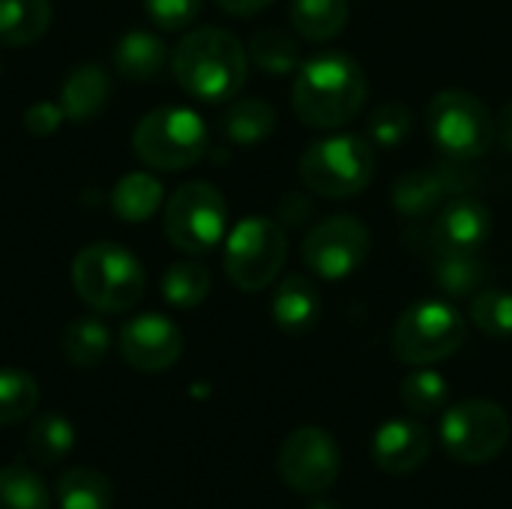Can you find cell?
<instances>
[{
	"label": "cell",
	"mask_w": 512,
	"mask_h": 509,
	"mask_svg": "<svg viewBox=\"0 0 512 509\" xmlns=\"http://www.w3.org/2000/svg\"><path fill=\"white\" fill-rule=\"evenodd\" d=\"M366 96L369 81L363 66L336 48L303 60L291 87L294 114L309 129H336L351 123L363 111Z\"/></svg>",
	"instance_id": "1"
},
{
	"label": "cell",
	"mask_w": 512,
	"mask_h": 509,
	"mask_svg": "<svg viewBox=\"0 0 512 509\" xmlns=\"http://www.w3.org/2000/svg\"><path fill=\"white\" fill-rule=\"evenodd\" d=\"M249 54L243 42L219 27L186 33L171 51V72L183 93L201 102L234 99L246 81Z\"/></svg>",
	"instance_id": "2"
},
{
	"label": "cell",
	"mask_w": 512,
	"mask_h": 509,
	"mask_svg": "<svg viewBox=\"0 0 512 509\" xmlns=\"http://www.w3.org/2000/svg\"><path fill=\"white\" fill-rule=\"evenodd\" d=\"M72 288L93 312H129L144 297V267L129 249L99 240L75 255Z\"/></svg>",
	"instance_id": "3"
},
{
	"label": "cell",
	"mask_w": 512,
	"mask_h": 509,
	"mask_svg": "<svg viewBox=\"0 0 512 509\" xmlns=\"http://www.w3.org/2000/svg\"><path fill=\"white\" fill-rule=\"evenodd\" d=\"M375 150L369 138L360 135H333L315 141L300 156V180L309 192L339 201L354 198L372 183Z\"/></svg>",
	"instance_id": "4"
},
{
	"label": "cell",
	"mask_w": 512,
	"mask_h": 509,
	"mask_svg": "<svg viewBox=\"0 0 512 509\" xmlns=\"http://www.w3.org/2000/svg\"><path fill=\"white\" fill-rule=\"evenodd\" d=\"M207 123L192 108L165 105L144 114L132 132L135 156L156 171H180L207 153Z\"/></svg>",
	"instance_id": "5"
},
{
	"label": "cell",
	"mask_w": 512,
	"mask_h": 509,
	"mask_svg": "<svg viewBox=\"0 0 512 509\" xmlns=\"http://www.w3.org/2000/svg\"><path fill=\"white\" fill-rule=\"evenodd\" d=\"M288 261V234L279 219L246 216L225 240V273L234 288L255 294L273 285Z\"/></svg>",
	"instance_id": "6"
},
{
	"label": "cell",
	"mask_w": 512,
	"mask_h": 509,
	"mask_svg": "<svg viewBox=\"0 0 512 509\" xmlns=\"http://www.w3.org/2000/svg\"><path fill=\"white\" fill-rule=\"evenodd\" d=\"M468 336L465 318L444 300L408 306L393 327V354L408 366H432L453 357Z\"/></svg>",
	"instance_id": "7"
},
{
	"label": "cell",
	"mask_w": 512,
	"mask_h": 509,
	"mask_svg": "<svg viewBox=\"0 0 512 509\" xmlns=\"http://www.w3.org/2000/svg\"><path fill=\"white\" fill-rule=\"evenodd\" d=\"M426 126L441 153L450 159H477L495 144V117L483 99L468 90H441L429 102Z\"/></svg>",
	"instance_id": "8"
},
{
	"label": "cell",
	"mask_w": 512,
	"mask_h": 509,
	"mask_svg": "<svg viewBox=\"0 0 512 509\" xmlns=\"http://www.w3.org/2000/svg\"><path fill=\"white\" fill-rule=\"evenodd\" d=\"M165 237L186 255L213 252L228 228V204L222 192L204 180L177 186L165 201Z\"/></svg>",
	"instance_id": "9"
},
{
	"label": "cell",
	"mask_w": 512,
	"mask_h": 509,
	"mask_svg": "<svg viewBox=\"0 0 512 509\" xmlns=\"http://www.w3.org/2000/svg\"><path fill=\"white\" fill-rule=\"evenodd\" d=\"M512 426L507 411L489 399H465L444 411L441 444L462 465H486L510 444Z\"/></svg>",
	"instance_id": "10"
},
{
	"label": "cell",
	"mask_w": 512,
	"mask_h": 509,
	"mask_svg": "<svg viewBox=\"0 0 512 509\" xmlns=\"http://www.w3.org/2000/svg\"><path fill=\"white\" fill-rule=\"evenodd\" d=\"M372 252V231L357 216H327L303 240V264L309 273L339 282L357 273Z\"/></svg>",
	"instance_id": "11"
},
{
	"label": "cell",
	"mask_w": 512,
	"mask_h": 509,
	"mask_svg": "<svg viewBox=\"0 0 512 509\" xmlns=\"http://www.w3.org/2000/svg\"><path fill=\"white\" fill-rule=\"evenodd\" d=\"M342 471V453L330 432L303 426L291 432L279 450V474L300 495H324Z\"/></svg>",
	"instance_id": "12"
},
{
	"label": "cell",
	"mask_w": 512,
	"mask_h": 509,
	"mask_svg": "<svg viewBox=\"0 0 512 509\" xmlns=\"http://www.w3.org/2000/svg\"><path fill=\"white\" fill-rule=\"evenodd\" d=\"M117 348H120V357L132 369L153 375V372L171 369L180 360L183 333L171 318H165L159 312H144L123 324Z\"/></svg>",
	"instance_id": "13"
},
{
	"label": "cell",
	"mask_w": 512,
	"mask_h": 509,
	"mask_svg": "<svg viewBox=\"0 0 512 509\" xmlns=\"http://www.w3.org/2000/svg\"><path fill=\"white\" fill-rule=\"evenodd\" d=\"M471 186V177L456 168V165H429V168H414L396 177L393 183V207L405 219H423L435 216L447 201L456 195H465Z\"/></svg>",
	"instance_id": "14"
},
{
	"label": "cell",
	"mask_w": 512,
	"mask_h": 509,
	"mask_svg": "<svg viewBox=\"0 0 512 509\" xmlns=\"http://www.w3.org/2000/svg\"><path fill=\"white\" fill-rule=\"evenodd\" d=\"M492 237V210L474 195H456L432 222V243L438 252H480Z\"/></svg>",
	"instance_id": "15"
},
{
	"label": "cell",
	"mask_w": 512,
	"mask_h": 509,
	"mask_svg": "<svg viewBox=\"0 0 512 509\" xmlns=\"http://www.w3.org/2000/svg\"><path fill=\"white\" fill-rule=\"evenodd\" d=\"M432 453V435L417 420H387L372 438V459L387 474H414Z\"/></svg>",
	"instance_id": "16"
},
{
	"label": "cell",
	"mask_w": 512,
	"mask_h": 509,
	"mask_svg": "<svg viewBox=\"0 0 512 509\" xmlns=\"http://www.w3.org/2000/svg\"><path fill=\"white\" fill-rule=\"evenodd\" d=\"M321 309H324L321 291L306 276H288L270 300V315H273L276 327L288 336L309 333L318 324Z\"/></svg>",
	"instance_id": "17"
},
{
	"label": "cell",
	"mask_w": 512,
	"mask_h": 509,
	"mask_svg": "<svg viewBox=\"0 0 512 509\" xmlns=\"http://www.w3.org/2000/svg\"><path fill=\"white\" fill-rule=\"evenodd\" d=\"M108 93H111L108 72L96 63H87L66 75V81L60 87V108L69 120L84 123L105 108Z\"/></svg>",
	"instance_id": "18"
},
{
	"label": "cell",
	"mask_w": 512,
	"mask_h": 509,
	"mask_svg": "<svg viewBox=\"0 0 512 509\" xmlns=\"http://www.w3.org/2000/svg\"><path fill=\"white\" fill-rule=\"evenodd\" d=\"M165 63H168V48L150 30H129L114 45V66L129 81H153Z\"/></svg>",
	"instance_id": "19"
},
{
	"label": "cell",
	"mask_w": 512,
	"mask_h": 509,
	"mask_svg": "<svg viewBox=\"0 0 512 509\" xmlns=\"http://www.w3.org/2000/svg\"><path fill=\"white\" fill-rule=\"evenodd\" d=\"M432 279L450 300H465L486 288L489 267L480 252H438Z\"/></svg>",
	"instance_id": "20"
},
{
	"label": "cell",
	"mask_w": 512,
	"mask_h": 509,
	"mask_svg": "<svg viewBox=\"0 0 512 509\" xmlns=\"http://www.w3.org/2000/svg\"><path fill=\"white\" fill-rule=\"evenodd\" d=\"M291 27L306 42H330L336 39L348 18V0H291Z\"/></svg>",
	"instance_id": "21"
},
{
	"label": "cell",
	"mask_w": 512,
	"mask_h": 509,
	"mask_svg": "<svg viewBox=\"0 0 512 509\" xmlns=\"http://www.w3.org/2000/svg\"><path fill=\"white\" fill-rule=\"evenodd\" d=\"M276 129V108L261 99V96H249V99H237L228 105L225 117H222V132L231 144L240 147H252L261 144L264 138H270Z\"/></svg>",
	"instance_id": "22"
},
{
	"label": "cell",
	"mask_w": 512,
	"mask_h": 509,
	"mask_svg": "<svg viewBox=\"0 0 512 509\" xmlns=\"http://www.w3.org/2000/svg\"><path fill=\"white\" fill-rule=\"evenodd\" d=\"M51 24L48 0H0V45H30Z\"/></svg>",
	"instance_id": "23"
},
{
	"label": "cell",
	"mask_w": 512,
	"mask_h": 509,
	"mask_svg": "<svg viewBox=\"0 0 512 509\" xmlns=\"http://www.w3.org/2000/svg\"><path fill=\"white\" fill-rule=\"evenodd\" d=\"M165 201L162 183L153 174L132 171L117 180L111 192V207L123 222H147Z\"/></svg>",
	"instance_id": "24"
},
{
	"label": "cell",
	"mask_w": 512,
	"mask_h": 509,
	"mask_svg": "<svg viewBox=\"0 0 512 509\" xmlns=\"http://www.w3.org/2000/svg\"><path fill=\"white\" fill-rule=\"evenodd\" d=\"M57 507L111 509L114 507V486L96 468H69L57 480Z\"/></svg>",
	"instance_id": "25"
},
{
	"label": "cell",
	"mask_w": 512,
	"mask_h": 509,
	"mask_svg": "<svg viewBox=\"0 0 512 509\" xmlns=\"http://www.w3.org/2000/svg\"><path fill=\"white\" fill-rule=\"evenodd\" d=\"M249 60L267 75H291L300 69V42L282 27H264L249 39Z\"/></svg>",
	"instance_id": "26"
},
{
	"label": "cell",
	"mask_w": 512,
	"mask_h": 509,
	"mask_svg": "<svg viewBox=\"0 0 512 509\" xmlns=\"http://www.w3.org/2000/svg\"><path fill=\"white\" fill-rule=\"evenodd\" d=\"M108 348H111V330L99 318H75L63 330V357L78 369L99 366Z\"/></svg>",
	"instance_id": "27"
},
{
	"label": "cell",
	"mask_w": 512,
	"mask_h": 509,
	"mask_svg": "<svg viewBox=\"0 0 512 509\" xmlns=\"http://www.w3.org/2000/svg\"><path fill=\"white\" fill-rule=\"evenodd\" d=\"M210 294V270L198 261H177L162 276V297L174 309H195Z\"/></svg>",
	"instance_id": "28"
},
{
	"label": "cell",
	"mask_w": 512,
	"mask_h": 509,
	"mask_svg": "<svg viewBox=\"0 0 512 509\" xmlns=\"http://www.w3.org/2000/svg\"><path fill=\"white\" fill-rule=\"evenodd\" d=\"M75 444V429L60 414H42L27 432V453L36 465L60 462Z\"/></svg>",
	"instance_id": "29"
},
{
	"label": "cell",
	"mask_w": 512,
	"mask_h": 509,
	"mask_svg": "<svg viewBox=\"0 0 512 509\" xmlns=\"http://www.w3.org/2000/svg\"><path fill=\"white\" fill-rule=\"evenodd\" d=\"M0 509H51L42 477L24 465L0 468Z\"/></svg>",
	"instance_id": "30"
},
{
	"label": "cell",
	"mask_w": 512,
	"mask_h": 509,
	"mask_svg": "<svg viewBox=\"0 0 512 509\" xmlns=\"http://www.w3.org/2000/svg\"><path fill=\"white\" fill-rule=\"evenodd\" d=\"M399 396H402V405L417 414V417H432L438 411L447 408V399H450V387L444 381V375H438L435 369H426V366H417L399 387Z\"/></svg>",
	"instance_id": "31"
},
{
	"label": "cell",
	"mask_w": 512,
	"mask_h": 509,
	"mask_svg": "<svg viewBox=\"0 0 512 509\" xmlns=\"http://www.w3.org/2000/svg\"><path fill=\"white\" fill-rule=\"evenodd\" d=\"M39 405V384L24 369H0V426L27 420Z\"/></svg>",
	"instance_id": "32"
},
{
	"label": "cell",
	"mask_w": 512,
	"mask_h": 509,
	"mask_svg": "<svg viewBox=\"0 0 512 509\" xmlns=\"http://www.w3.org/2000/svg\"><path fill=\"white\" fill-rule=\"evenodd\" d=\"M414 129V114L405 102H381L366 123V135L375 147L381 150H396L411 138Z\"/></svg>",
	"instance_id": "33"
},
{
	"label": "cell",
	"mask_w": 512,
	"mask_h": 509,
	"mask_svg": "<svg viewBox=\"0 0 512 509\" xmlns=\"http://www.w3.org/2000/svg\"><path fill=\"white\" fill-rule=\"evenodd\" d=\"M471 321L492 339H512V294L504 288H483L471 300Z\"/></svg>",
	"instance_id": "34"
},
{
	"label": "cell",
	"mask_w": 512,
	"mask_h": 509,
	"mask_svg": "<svg viewBox=\"0 0 512 509\" xmlns=\"http://www.w3.org/2000/svg\"><path fill=\"white\" fill-rule=\"evenodd\" d=\"M204 0H144L147 18L159 27V30H183L189 27L198 12H201Z\"/></svg>",
	"instance_id": "35"
},
{
	"label": "cell",
	"mask_w": 512,
	"mask_h": 509,
	"mask_svg": "<svg viewBox=\"0 0 512 509\" xmlns=\"http://www.w3.org/2000/svg\"><path fill=\"white\" fill-rule=\"evenodd\" d=\"M66 120L60 102H33L27 111H24V129L36 138H45L51 132H57V126Z\"/></svg>",
	"instance_id": "36"
},
{
	"label": "cell",
	"mask_w": 512,
	"mask_h": 509,
	"mask_svg": "<svg viewBox=\"0 0 512 509\" xmlns=\"http://www.w3.org/2000/svg\"><path fill=\"white\" fill-rule=\"evenodd\" d=\"M312 216V201L306 195H285L279 201V222L282 228H300L306 225V219Z\"/></svg>",
	"instance_id": "37"
},
{
	"label": "cell",
	"mask_w": 512,
	"mask_h": 509,
	"mask_svg": "<svg viewBox=\"0 0 512 509\" xmlns=\"http://www.w3.org/2000/svg\"><path fill=\"white\" fill-rule=\"evenodd\" d=\"M222 12L228 15H237V18H246V15H258L261 9H267L273 0H216Z\"/></svg>",
	"instance_id": "38"
},
{
	"label": "cell",
	"mask_w": 512,
	"mask_h": 509,
	"mask_svg": "<svg viewBox=\"0 0 512 509\" xmlns=\"http://www.w3.org/2000/svg\"><path fill=\"white\" fill-rule=\"evenodd\" d=\"M495 138L501 141L504 150H510L512 153V102L504 105V111H501V117H498V123H495Z\"/></svg>",
	"instance_id": "39"
},
{
	"label": "cell",
	"mask_w": 512,
	"mask_h": 509,
	"mask_svg": "<svg viewBox=\"0 0 512 509\" xmlns=\"http://www.w3.org/2000/svg\"><path fill=\"white\" fill-rule=\"evenodd\" d=\"M312 509H336V507H333V504H327V501H321V504H315Z\"/></svg>",
	"instance_id": "40"
}]
</instances>
